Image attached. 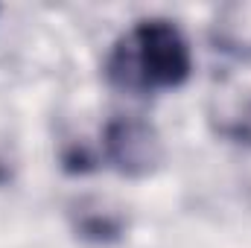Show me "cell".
Instances as JSON below:
<instances>
[{"instance_id": "cell-2", "label": "cell", "mask_w": 251, "mask_h": 248, "mask_svg": "<svg viewBox=\"0 0 251 248\" xmlns=\"http://www.w3.org/2000/svg\"><path fill=\"white\" fill-rule=\"evenodd\" d=\"M102 155L126 178H146L161 167L164 143L152 123L117 114L102 128Z\"/></svg>"}, {"instance_id": "cell-3", "label": "cell", "mask_w": 251, "mask_h": 248, "mask_svg": "<svg viewBox=\"0 0 251 248\" xmlns=\"http://www.w3.org/2000/svg\"><path fill=\"white\" fill-rule=\"evenodd\" d=\"M210 125L219 137L251 146V91H225L210 102Z\"/></svg>"}, {"instance_id": "cell-5", "label": "cell", "mask_w": 251, "mask_h": 248, "mask_svg": "<svg viewBox=\"0 0 251 248\" xmlns=\"http://www.w3.org/2000/svg\"><path fill=\"white\" fill-rule=\"evenodd\" d=\"M210 38L216 50L237 59H251V3L222 6L210 24Z\"/></svg>"}, {"instance_id": "cell-6", "label": "cell", "mask_w": 251, "mask_h": 248, "mask_svg": "<svg viewBox=\"0 0 251 248\" xmlns=\"http://www.w3.org/2000/svg\"><path fill=\"white\" fill-rule=\"evenodd\" d=\"M62 167L67 170V173H91V170L97 167V161H94V155H91L82 143H73V146L64 149Z\"/></svg>"}, {"instance_id": "cell-1", "label": "cell", "mask_w": 251, "mask_h": 248, "mask_svg": "<svg viewBox=\"0 0 251 248\" xmlns=\"http://www.w3.org/2000/svg\"><path fill=\"white\" fill-rule=\"evenodd\" d=\"M193 70L184 32L167 18H143L117 38L105 59V79L126 94L181 88Z\"/></svg>"}, {"instance_id": "cell-4", "label": "cell", "mask_w": 251, "mask_h": 248, "mask_svg": "<svg viewBox=\"0 0 251 248\" xmlns=\"http://www.w3.org/2000/svg\"><path fill=\"white\" fill-rule=\"evenodd\" d=\"M70 219H73L76 237L88 243H117L126 234V216L97 198L76 201L70 210Z\"/></svg>"}]
</instances>
